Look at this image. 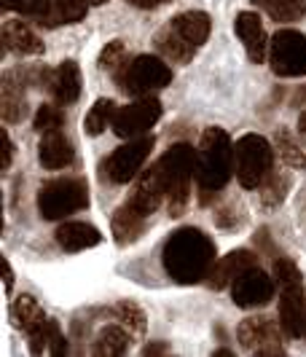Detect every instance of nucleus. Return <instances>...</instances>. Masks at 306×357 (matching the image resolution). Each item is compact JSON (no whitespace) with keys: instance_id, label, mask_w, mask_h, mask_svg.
<instances>
[{"instance_id":"1","label":"nucleus","mask_w":306,"mask_h":357,"mask_svg":"<svg viewBox=\"0 0 306 357\" xmlns=\"http://www.w3.org/2000/svg\"><path fill=\"white\" fill-rule=\"evenodd\" d=\"M162 264L164 271L181 285L201 282L207 280L210 268L215 266V242L204 231L185 226L167 239Z\"/></svg>"},{"instance_id":"2","label":"nucleus","mask_w":306,"mask_h":357,"mask_svg":"<svg viewBox=\"0 0 306 357\" xmlns=\"http://www.w3.org/2000/svg\"><path fill=\"white\" fill-rule=\"evenodd\" d=\"M234 143L226 129L207 126L197 148V191L199 204H210L234 175Z\"/></svg>"},{"instance_id":"3","label":"nucleus","mask_w":306,"mask_h":357,"mask_svg":"<svg viewBox=\"0 0 306 357\" xmlns=\"http://www.w3.org/2000/svg\"><path fill=\"white\" fill-rule=\"evenodd\" d=\"M159 178L167 191V210L172 218L185 213L191 199V183L197 178V151L188 143H175L156 161Z\"/></svg>"},{"instance_id":"4","label":"nucleus","mask_w":306,"mask_h":357,"mask_svg":"<svg viewBox=\"0 0 306 357\" xmlns=\"http://www.w3.org/2000/svg\"><path fill=\"white\" fill-rule=\"evenodd\" d=\"M213 22L204 11H183L156 36V49L172 62H191L210 38Z\"/></svg>"},{"instance_id":"5","label":"nucleus","mask_w":306,"mask_h":357,"mask_svg":"<svg viewBox=\"0 0 306 357\" xmlns=\"http://www.w3.org/2000/svg\"><path fill=\"white\" fill-rule=\"evenodd\" d=\"M89 207V185L84 178H54L38 191V213L43 220H62Z\"/></svg>"},{"instance_id":"6","label":"nucleus","mask_w":306,"mask_h":357,"mask_svg":"<svg viewBox=\"0 0 306 357\" xmlns=\"http://www.w3.org/2000/svg\"><path fill=\"white\" fill-rule=\"evenodd\" d=\"M118 89L132 97H148L153 91L164 89L172 84V70L159 56L137 54L135 59H126L124 68L113 75Z\"/></svg>"},{"instance_id":"7","label":"nucleus","mask_w":306,"mask_h":357,"mask_svg":"<svg viewBox=\"0 0 306 357\" xmlns=\"http://www.w3.org/2000/svg\"><path fill=\"white\" fill-rule=\"evenodd\" d=\"M234 164L242 188H261L274 172V148L261 135H245L234 145Z\"/></svg>"},{"instance_id":"8","label":"nucleus","mask_w":306,"mask_h":357,"mask_svg":"<svg viewBox=\"0 0 306 357\" xmlns=\"http://www.w3.org/2000/svg\"><path fill=\"white\" fill-rule=\"evenodd\" d=\"M105 0H3V8L19 11L24 17H36L46 27L72 24L86 17L89 6H100Z\"/></svg>"},{"instance_id":"9","label":"nucleus","mask_w":306,"mask_h":357,"mask_svg":"<svg viewBox=\"0 0 306 357\" xmlns=\"http://www.w3.org/2000/svg\"><path fill=\"white\" fill-rule=\"evenodd\" d=\"M269 62L274 75L298 78L306 75V36L296 30H280L271 38Z\"/></svg>"},{"instance_id":"10","label":"nucleus","mask_w":306,"mask_h":357,"mask_svg":"<svg viewBox=\"0 0 306 357\" xmlns=\"http://www.w3.org/2000/svg\"><path fill=\"white\" fill-rule=\"evenodd\" d=\"M159 119H162V102L148 94V97H137L135 102L118 107L110 126L118 137L132 140V137H140L145 132H151Z\"/></svg>"},{"instance_id":"11","label":"nucleus","mask_w":306,"mask_h":357,"mask_svg":"<svg viewBox=\"0 0 306 357\" xmlns=\"http://www.w3.org/2000/svg\"><path fill=\"white\" fill-rule=\"evenodd\" d=\"M153 151V137L140 135V137H132L129 143H124L121 148H116L110 153V159L105 161V172L113 183H129L140 175L145 159L151 156Z\"/></svg>"},{"instance_id":"12","label":"nucleus","mask_w":306,"mask_h":357,"mask_svg":"<svg viewBox=\"0 0 306 357\" xmlns=\"http://www.w3.org/2000/svg\"><path fill=\"white\" fill-rule=\"evenodd\" d=\"M236 336H239V344L252 352V355H274V357H282L285 355V349H282V344H280V325L266 317V314H261V317H247V320L239 325V331H236Z\"/></svg>"},{"instance_id":"13","label":"nucleus","mask_w":306,"mask_h":357,"mask_svg":"<svg viewBox=\"0 0 306 357\" xmlns=\"http://www.w3.org/2000/svg\"><path fill=\"white\" fill-rule=\"evenodd\" d=\"M274 277H269L263 268L247 266L242 274H236V280L231 282V298L236 306L242 309H258L266 306L274 298Z\"/></svg>"},{"instance_id":"14","label":"nucleus","mask_w":306,"mask_h":357,"mask_svg":"<svg viewBox=\"0 0 306 357\" xmlns=\"http://www.w3.org/2000/svg\"><path fill=\"white\" fill-rule=\"evenodd\" d=\"M24 84H27V73L22 70H8L0 78V116L6 124H17L27 116Z\"/></svg>"},{"instance_id":"15","label":"nucleus","mask_w":306,"mask_h":357,"mask_svg":"<svg viewBox=\"0 0 306 357\" xmlns=\"http://www.w3.org/2000/svg\"><path fill=\"white\" fill-rule=\"evenodd\" d=\"M167 199V191H164V183L159 178V169H156V164L151 167V169H145L143 175L137 178L135 183V188H132V194H129V204L135 207V210H140L143 215H151L156 213L159 207H162V202Z\"/></svg>"},{"instance_id":"16","label":"nucleus","mask_w":306,"mask_h":357,"mask_svg":"<svg viewBox=\"0 0 306 357\" xmlns=\"http://www.w3.org/2000/svg\"><path fill=\"white\" fill-rule=\"evenodd\" d=\"M306 322V298L304 285H285L280 293V325L290 339H298L304 333Z\"/></svg>"},{"instance_id":"17","label":"nucleus","mask_w":306,"mask_h":357,"mask_svg":"<svg viewBox=\"0 0 306 357\" xmlns=\"http://www.w3.org/2000/svg\"><path fill=\"white\" fill-rule=\"evenodd\" d=\"M236 36L245 43V52H247V59L252 65H261L266 59V52H269V40H266V30L261 24V17L255 11H242L236 17Z\"/></svg>"},{"instance_id":"18","label":"nucleus","mask_w":306,"mask_h":357,"mask_svg":"<svg viewBox=\"0 0 306 357\" xmlns=\"http://www.w3.org/2000/svg\"><path fill=\"white\" fill-rule=\"evenodd\" d=\"M38 159L43 164V169H65L75 161L72 143L62 135V129L43 132L40 145H38Z\"/></svg>"},{"instance_id":"19","label":"nucleus","mask_w":306,"mask_h":357,"mask_svg":"<svg viewBox=\"0 0 306 357\" xmlns=\"http://www.w3.org/2000/svg\"><path fill=\"white\" fill-rule=\"evenodd\" d=\"M258 258L250 250H234L229 255H223L220 261H215V266L207 274V285L213 290H223L226 285H231L236 280V274H242L247 266H255Z\"/></svg>"},{"instance_id":"20","label":"nucleus","mask_w":306,"mask_h":357,"mask_svg":"<svg viewBox=\"0 0 306 357\" xmlns=\"http://www.w3.org/2000/svg\"><path fill=\"white\" fill-rule=\"evenodd\" d=\"M3 49L14 54H43V40L36 36V30L22 22V19H8L0 30Z\"/></svg>"},{"instance_id":"21","label":"nucleus","mask_w":306,"mask_h":357,"mask_svg":"<svg viewBox=\"0 0 306 357\" xmlns=\"http://www.w3.org/2000/svg\"><path fill=\"white\" fill-rule=\"evenodd\" d=\"M102 242V234L97 231L91 223H81V220H68L56 229V245L68 252L89 250L94 245Z\"/></svg>"},{"instance_id":"22","label":"nucleus","mask_w":306,"mask_h":357,"mask_svg":"<svg viewBox=\"0 0 306 357\" xmlns=\"http://www.w3.org/2000/svg\"><path fill=\"white\" fill-rule=\"evenodd\" d=\"M49 89H52V94H54V100L59 105H72L81 97V70H78V65L72 59H65L52 73Z\"/></svg>"},{"instance_id":"23","label":"nucleus","mask_w":306,"mask_h":357,"mask_svg":"<svg viewBox=\"0 0 306 357\" xmlns=\"http://www.w3.org/2000/svg\"><path fill=\"white\" fill-rule=\"evenodd\" d=\"M145 223H148V215H143L140 210H135L129 202H124L116 215H113V239L124 248V245H132L140 239V234L145 231Z\"/></svg>"},{"instance_id":"24","label":"nucleus","mask_w":306,"mask_h":357,"mask_svg":"<svg viewBox=\"0 0 306 357\" xmlns=\"http://www.w3.org/2000/svg\"><path fill=\"white\" fill-rule=\"evenodd\" d=\"M129 344H132V331L126 325H121V322L118 325H105L91 344V352L100 357H118L129 349Z\"/></svg>"},{"instance_id":"25","label":"nucleus","mask_w":306,"mask_h":357,"mask_svg":"<svg viewBox=\"0 0 306 357\" xmlns=\"http://www.w3.org/2000/svg\"><path fill=\"white\" fill-rule=\"evenodd\" d=\"M11 317H14V322H17L24 333L36 331L38 325H43V322L49 320L33 296H19L17 301H14V306H11Z\"/></svg>"},{"instance_id":"26","label":"nucleus","mask_w":306,"mask_h":357,"mask_svg":"<svg viewBox=\"0 0 306 357\" xmlns=\"http://www.w3.org/2000/svg\"><path fill=\"white\" fill-rule=\"evenodd\" d=\"M113 116H116V102L108 100V97H100L91 110L86 113V119H84V132L91 135V137H97V135H102L110 124H113Z\"/></svg>"},{"instance_id":"27","label":"nucleus","mask_w":306,"mask_h":357,"mask_svg":"<svg viewBox=\"0 0 306 357\" xmlns=\"http://www.w3.org/2000/svg\"><path fill=\"white\" fill-rule=\"evenodd\" d=\"M274 22H296L306 14V0H252Z\"/></svg>"},{"instance_id":"28","label":"nucleus","mask_w":306,"mask_h":357,"mask_svg":"<svg viewBox=\"0 0 306 357\" xmlns=\"http://www.w3.org/2000/svg\"><path fill=\"white\" fill-rule=\"evenodd\" d=\"M261 191V202H263V207H280L285 197H288L290 191V175L288 172H271L266 183L258 188Z\"/></svg>"},{"instance_id":"29","label":"nucleus","mask_w":306,"mask_h":357,"mask_svg":"<svg viewBox=\"0 0 306 357\" xmlns=\"http://www.w3.org/2000/svg\"><path fill=\"white\" fill-rule=\"evenodd\" d=\"M274 140H277L280 159L285 161L288 167H293V169H306V151L296 143V137L290 135L288 129H280V132L274 135Z\"/></svg>"},{"instance_id":"30","label":"nucleus","mask_w":306,"mask_h":357,"mask_svg":"<svg viewBox=\"0 0 306 357\" xmlns=\"http://www.w3.org/2000/svg\"><path fill=\"white\" fill-rule=\"evenodd\" d=\"M113 314H116V320L121 322V325H126L132 333H143L145 331V312L137 304L121 301V304L113 306Z\"/></svg>"},{"instance_id":"31","label":"nucleus","mask_w":306,"mask_h":357,"mask_svg":"<svg viewBox=\"0 0 306 357\" xmlns=\"http://www.w3.org/2000/svg\"><path fill=\"white\" fill-rule=\"evenodd\" d=\"M126 59H129V56H126L124 40H110L108 46L102 49V54H100V68L108 70L110 75H116V73L124 68Z\"/></svg>"},{"instance_id":"32","label":"nucleus","mask_w":306,"mask_h":357,"mask_svg":"<svg viewBox=\"0 0 306 357\" xmlns=\"http://www.w3.org/2000/svg\"><path fill=\"white\" fill-rule=\"evenodd\" d=\"M271 277L277 280V285L285 287V285H304V280H301V271L298 266L288 261V258H277L274 264H271Z\"/></svg>"},{"instance_id":"33","label":"nucleus","mask_w":306,"mask_h":357,"mask_svg":"<svg viewBox=\"0 0 306 357\" xmlns=\"http://www.w3.org/2000/svg\"><path fill=\"white\" fill-rule=\"evenodd\" d=\"M56 325L54 320H46L43 325H38L36 331H30L27 336H30V352L33 355H40V352H49V347H52V339H54L56 333Z\"/></svg>"},{"instance_id":"34","label":"nucleus","mask_w":306,"mask_h":357,"mask_svg":"<svg viewBox=\"0 0 306 357\" xmlns=\"http://www.w3.org/2000/svg\"><path fill=\"white\" fill-rule=\"evenodd\" d=\"M62 121H65V119H62V110L56 105H40L36 113L33 126L43 135V132H52V129H62Z\"/></svg>"},{"instance_id":"35","label":"nucleus","mask_w":306,"mask_h":357,"mask_svg":"<svg viewBox=\"0 0 306 357\" xmlns=\"http://www.w3.org/2000/svg\"><path fill=\"white\" fill-rule=\"evenodd\" d=\"M236 213H239V210H236L234 204L217 210L215 226H220V229H236V226H242V223H245V215H236Z\"/></svg>"},{"instance_id":"36","label":"nucleus","mask_w":306,"mask_h":357,"mask_svg":"<svg viewBox=\"0 0 306 357\" xmlns=\"http://www.w3.org/2000/svg\"><path fill=\"white\" fill-rule=\"evenodd\" d=\"M11 159H14V143H11L8 132L3 129V169H11Z\"/></svg>"},{"instance_id":"37","label":"nucleus","mask_w":306,"mask_h":357,"mask_svg":"<svg viewBox=\"0 0 306 357\" xmlns=\"http://www.w3.org/2000/svg\"><path fill=\"white\" fill-rule=\"evenodd\" d=\"M49 352H52V355H65V352H68V341H65V336H62V331H59V328H56L54 339H52Z\"/></svg>"},{"instance_id":"38","label":"nucleus","mask_w":306,"mask_h":357,"mask_svg":"<svg viewBox=\"0 0 306 357\" xmlns=\"http://www.w3.org/2000/svg\"><path fill=\"white\" fill-rule=\"evenodd\" d=\"M135 8H143V11H153V8H159L164 3H169V0H129Z\"/></svg>"},{"instance_id":"39","label":"nucleus","mask_w":306,"mask_h":357,"mask_svg":"<svg viewBox=\"0 0 306 357\" xmlns=\"http://www.w3.org/2000/svg\"><path fill=\"white\" fill-rule=\"evenodd\" d=\"M167 352H169V347H167V344H162V341H156V344H148V347H145L143 349V355H167Z\"/></svg>"},{"instance_id":"40","label":"nucleus","mask_w":306,"mask_h":357,"mask_svg":"<svg viewBox=\"0 0 306 357\" xmlns=\"http://www.w3.org/2000/svg\"><path fill=\"white\" fill-rule=\"evenodd\" d=\"M3 271H6V290L11 293V287H14V271H11V264L3 258Z\"/></svg>"},{"instance_id":"41","label":"nucleus","mask_w":306,"mask_h":357,"mask_svg":"<svg viewBox=\"0 0 306 357\" xmlns=\"http://www.w3.org/2000/svg\"><path fill=\"white\" fill-rule=\"evenodd\" d=\"M296 105H306V86L304 89H298V94H296V100H293Z\"/></svg>"},{"instance_id":"42","label":"nucleus","mask_w":306,"mask_h":357,"mask_svg":"<svg viewBox=\"0 0 306 357\" xmlns=\"http://www.w3.org/2000/svg\"><path fill=\"white\" fill-rule=\"evenodd\" d=\"M298 129H301V132L306 135V110L301 113V116H298Z\"/></svg>"},{"instance_id":"43","label":"nucleus","mask_w":306,"mask_h":357,"mask_svg":"<svg viewBox=\"0 0 306 357\" xmlns=\"http://www.w3.org/2000/svg\"><path fill=\"white\" fill-rule=\"evenodd\" d=\"M213 355H215V357H231L234 352H231V349H215Z\"/></svg>"},{"instance_id":"44","label":"nucleus","mask_w":306,"mask_h":357,"mask_svg":"<svg viewBox=\"0 0 306 357\" xmlns=\"http://www.w3.org/2000/svg\"><path fill=\"white\" fill-rule=\"evenodd\" d=\"M304 336H306V322H304Z\"/></svg>"}]
</instances>
